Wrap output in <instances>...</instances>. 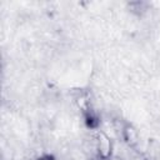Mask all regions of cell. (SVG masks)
<instances>
[{
  "mask_svg": "<svg viewBox=\"0 0 160 160\" xmlns=\"http://www.w3.org/2000/svg\"><path fill=\"white\" fill-rule=\"evenodd\" d=\"M96 145H98L99 158L105 160L111 156V141H110V138L104 131H100L96 134Z\"/></svg>",
  "mask_w": 160,
  "mask_h": 160,
  "instance_id": "obj_1",
  "label": "cell"
},
{
  "mask_svg": "<svg viewBox=\"0 0 160 160\" xmlns=\"http://www.w3.org/2000/svg\"><path fill=\"white\" fill-rule=\"evenodd\" d=\"M121 138L125 140V142L128 144L129 148H134L135 145H138L139 139H140L139 131L132 125H129V124H125L122 132H121Z\"/></svg>",
  "mask_w": 160,
  "mask_h": 160,
  "instance_id": "obj_2",
  "label": "cell"
},
{
  "mask_svg": "<svg viewBox=\"0 0 160 160\" xmlns=\"http://www.w3.org/2000/svg\"><path fill=\"white\" fill-rule=\"evenodd\" d=\"M146 152H148L149 159L160 160V144L156 140H150L146 148Z\"/></svg>",
  "mask_w": 160,
  "mask_h": 160,
  "instance_id": "obj_3",
  "label": "cell"
},
{
  "mask_svg": "<svg viewBox=\"0 0 160 160\" xmlns=\"http://www.w3.org/2000/svg\"><path fill=\"white\" fill-rule=\"evenodd\" d=\"M129 8L131 9V12H134L136 15H142L148 10V4L142 2V1H134V2L129 4Z\"/></svg>",
  "mask_w": 160,
  "mask_h": 160,
  "instance_id": "obj_4",
  "label": "cell"
},
{
  "mask_svg": "<svg viewBox=\"0 0 160 160\" xmlns=\"http://www.w3.org/2000/svg\"><path fill=\"white\" fill-rule=\"evenodd\" d=\"M38 160H54V158L50 155H44V156H40Z\"/></svg>",
  "mask_w": 160,
  "mask_h": 160,
  "instance_id": "obj_5",
  "label": "cell"
}]
</instances>
